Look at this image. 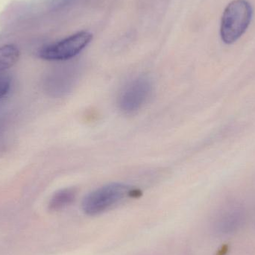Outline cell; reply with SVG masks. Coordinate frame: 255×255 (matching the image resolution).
I'll return each instance as SVG.
<instances>
[{"mask_svg":"<svg viewBox=\"0 0 255 255\" xmlns=\"http://www.w3.org/2000/svg\"><path fill=\"white\" fill-rule=\"evenodd\" d=\"M253 14V7L247 0L232 1L222 17L220 35L223 41L227 44L237 41L248 28Z\"/></svg>","mask_w":255,"mask_h":255,"instance_id":"obj_1","label":"cell"},{"mask_svg":"<svg viewBox=\"0 0 255 255\" xmlns=\"http://www.w3.org/2000/svg\"><path fill=\"white\" fill-rule=\"evenodd\" d=\"M131 193V187L112 183L94 190L84 199L82 208L88 215H97L115 206Z\"/></svg>","mask_w":255,"mask_h":255,"instance_id":"obj_2","label":"cell"},{"mask_svg":"<svg viewBox=\"0 0 255 255\" xmlns=\"http://www.w3.org/2000/svg\"><path fill=\"white\" fill-rule=\"evenodd\" d=\"M92 40L93 34L90 31H79L60 41L42 48L38 55L45 61H67L81 53Z\"/></svg>","mask_w":255,"mask_h":255,"instance_id":"obj_3","label":"cell"},{"mask_svg":"<svg viewBox=\"0 0 255 255\" xmlns=\"http://www.w3.org/2000/svg\"><path fill=\"white\" fill-rule=\"evenodd\" d=\"M152 85L145 77L133 79L125 87L119 99L118 106L124 113L131 115L138 112L151 96Z\"/></svg>","mask_w":255,"mask_h":255,"instance_id":"obj_4","label":"cell"},{"mask_svg":"<svg viewBox=\"0 0 255 255\" xmlns=\"http://www.w3.org/2000/svg\"><path fill=\"white\" fill-rule=\"evenodd\" d=\"M247 218L244 208L238 205H230L219 214L214 227L218 233L230 235L243 227Z\"/></svg>","mask_w":255,"mask_h":255,"instance_id":"obj_5","label":"cell"},{"mask_svg":"<svg viewBox=\"0 0 255 255\" xmlns=\"http://www.w3.org/2000/svg\"><path fill=\"white\" fill-rule=\"evenodd\" d=\"M76 196L74 188H64L58 190L51 198L49 208L52 211H59L73 203Z\"/></svg>","mask_w":255,"mask_h":255,"instance_id":"obj_6","label":"cell"},{"mask_svg":"<svg viewBox=\"0 0 255 255\" xmlns=\"http://www.w3.org/2000/svg\"><path fill=\"white\" fill-rule=\"evenodd\" d=\"M19 58V51L14 45H4L0 47V73L14 66Z\"/></svg>","mask_w":255,"mask_h":255,"instance_id":"obj_7","label":"cell"},{"mask_svg":"<svg viewBox=\"0 0 255 255\" xmlns=\"http://www.w3.org/2000/svg\"><path fill=\"white\" fill-rule=\"evenodd\" d=\"M11 78L7 73H0V98L5 96L10 91Z\"/></svg>","mask_w":255,"mask_h":255,"instance_id":"obj_8","label":"cell"}]
</instances>
